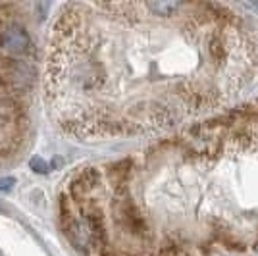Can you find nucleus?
<instances>
[{"instance_id": "obj_1", "label": "nucleus", "mask_w": 258, "mask_h": 256, "mask_svg": "<svg viewBox=\"0 0 258 256\" xmlns=\"http://www.w3.org/2000/svg\"><path fill=\"white\" fill-rule=\"evenodd\" d=\"M0 48L8 54H22L29 48V35L18 23L0 27Z\"/></svg>"}, {"instance_id": "obj_2", "label": "nucleus", "mask_w": 258, "mask_h": 256, "mask_svg": "<svg viewBox=\"0 0 258 256\" xmlns=\"http://www.w3.org/2000/svg\"><path fill=\"white\" fill-rule=\"evenodd\" d=\"M98 181H100V177H98V173L95 170L83 171L76 181H74V185H72V193H74V197L81 199L83 195H87L89 191H93V189L98 185Z\"/></svg>"}, {"instance_id": "obj_3", "label": "nucleus", "mask_w": 258, "mask_h": 256, "mask_svg": "<svg viewBox=\"0 0 258 256\" xmlns=\"http://www.w3.org/2000/svg\"><path fill=\"white\" fill-rule=\"evenodd\" d=\"M151 10H154L156 14H160V16H170L172 12H175L181 4H177V2H151V4H147Z\"/></svg>"}, {"instance_id": "obj_4", "label": "nucleus", "mask_w": 258, "mask_h": 256, "mask_svg": "<svg viewBox=\"0 0 258 256\" xmlns=\"http://www.w3.org/2000/svg\"><path fill=\"white\" fill-rule=\"evenodd\" d=\"M29 166H31V170L35 171V173H48V164L41 158V156H35V158H31L29 160Z\"/></svg>"}, {"instance_id": "obj_5", "label": "nucleus", "mask_w": 258, "mask_h": 256, "mask_svg": "<svg viewBox=\"0 0 258 256\" xmlns=\"http://www.w3.org/2000/svg\"><path fill=\"white\" fill-rule=\"evenodd\" d=\"M14 185H16V179H14V177H2V179H0V191H10Z\"/></svg>"}, {"instance_id": "obj_6", "label": "nucleus", "mask_w": 258, "mask_h": 256, "mask_svg": "<svg viewBox=\"0 0 258 256\" xmlns=\"http://www.w3.org/2000/svg\"><path fill=\"white\" fill-rule=\"evenodd\" d=\"M0 214H6V206H2V203H0Z\"/></svg>"}]
</instances>
